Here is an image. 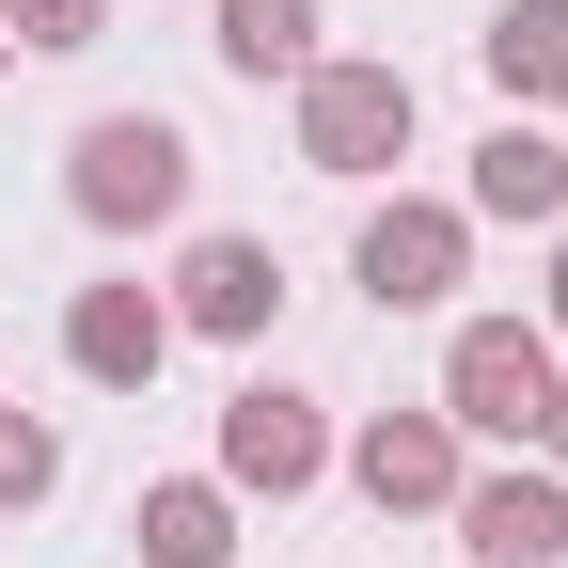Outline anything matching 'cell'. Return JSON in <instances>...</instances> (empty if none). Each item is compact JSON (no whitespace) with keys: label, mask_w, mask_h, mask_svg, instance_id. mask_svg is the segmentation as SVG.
I'll use <instances>...</instances> for the list:
<instances>
[{"label":"cell","mask_w":568,"mask_h":568,"mask_svg":"<svg viewBox=\"0 0 568 568\" xmlns=\"http://www.w3.org/2000/svg\"><path fill=\"white\" fill-rule=\"evenodd\" d=\"M190 126L174 111H95L80 142H63V205H80L95 237H174L190 222Z\"/></svg>","instance_id":"6da1fadb"},{"label":"cell","mask_w":568,"mask_h":568,"mask_svg":"<svg viewBox=\"0 0 568 568\" xmlns=\"http://www.w3.org/2000/svg\"><path fill=\"white\" fill-rule=\"evenodd\" d=\"M410 126H426L410 63H379V48H316V80H301V174L379 190V174L410 159Z\"/></svg>","instance_id":"7a4b0ae2"},{"label":"cell","mask_w":568,"mask_h":568,"mask_svg":"<svg viewBox=\"0 0 568 568\" xmlns=\"http://www.w3.org/2000/svg\"><path fill=\"white\" fill-rule=\"evenodd\" d=\"M552 364H568V347H552L537 316H458V332H443V395H426V410H443L474 458H489V443L521 458V443H537V395H552Z\"/></svg>","instance_id":"3957f363"},{"label":"cell","mask_w":568,"mask_h":568,"mask_svg":"<svg viewBox=\"0 0 568 568\" xmlns=\"http://www.w3.org/2000/svg\"><path fill=\"white\" fill-rule=\"evenodd\" d=\"M347 284H364L379 316H443L458 284H474V222H458V190H379L364 237H347Z\"/></svg>","instance_id":"277c9868"},{"label":"cell","mask_w":568,"mask_h":568,"mask_svg":"<svg viewBox=\"0 0 568 568\" xmlns=\"http://www.w3.org/2000/svg\"><path fill=\"white\" fill-rule=\"evenodd\" d=\"M237 489V506H301V489L332 474V395H301V379H237L222 395V458H205Z\"/></svg>","instance_id":"5b68a950"},{"label":"cell","mask_w":568,"mask_h":568,"mask_svg":"<svg viewBox=\"0 0 568 568\" xmlns=\"http://www.w3.org/2000/svg\"><path fill=\"white\" fill-rule=\"evenodd\" d=\"M443 521H458L474 568H568V474L552 458H474Z\"/></svg>","instance_id":"8992f818"},{"label":"cell","mask_w":568,"mask_h":568,"mask_svg":"<svg viewBox=\"0 0 568 568\" xmlns=\"http://www.w3.org/2000/svg\"><path fill=\"white\" fill-rule=\"evenodd\" d=\"M332 458H347V489H364L379 521H443V506H458V474H474V443H458L443 410H364Z\"/></svg>","instance_id":"52a82bcc"},{"label":"cell","mask_w":568,"mask_h":568,"mask_svg":"<svg viewBox=\"0 0 568 568\" xmlns=\"http://www.w3.org/2000/svg\"><path fill=\"white\" fill-rule=\"evenodd\" d=\"M174 301H159V284H142V268H111V284H80V301H63V364H80L95 395H159V364H174Z\"/></svg>","instance_id":"ba28073f"},{"label":"cell","mask_w":568,"mask_h":568,"mask_svg":"<svg viewBox=\"0 0 568 568\" xmlns=\"http://www.w3.org/2000/svg\"><path fill=\"white\" fill-rule=\"evenodd\" d=\"M159 301H174V332H205V347H253V332L284 316V253H268V237H190Z\"/></svg>","instance_id":"9c48e42d"},{"label":"cell","mask_w":568,"mask_h":568,"mask_svg":"<svg viewBox=\"0 0 568 568\" xmlns=\"http://www.w3.org/2000/svg\"><path fill=\"white\" fill-rule=\"evenodd\" d=\"M458 222H521V237H552L568 222V142L537 126V111H506L474 142V174H458Z\"/></svg>","instance_id":"30bf717a"},{"label":"cell","mask_w":568,"mask_h":568,"mask_svg":"<svg viewBox=\"0 0 568 568\" xmlns=\"http://www.w3.org/2000/svg\"><path fill=\"white\" fill-rule=\"evenodd\" d=\"M205 48H222V80L301 95V80H316V48H332V17H316V0H205Z\"/></svg>","instance_id":"8fae6325"},{"label":"cell","mask_w":568,"mask_h":568,"mask_svg":"<svg viewBox=\"0 0 568 568\" xmlns=\"http://www.w3.org/2000/svg\"><path fill=\"white\" fill-rule=\"evenodd\" d=\"M126 537H142V568H237V489L222 474H159L126 506Z\"/></svg>","instance_id":"7c38bea8"},{"label":"cell","mask_w":568,"mask_h":568,"mask_svg":"<svg viewBox=\"0 0 568 568\" xmlns=\"http://www.w3.org/2000/svg\"><path fill=\"white\" fill-rule=\"evenodd\" d=\"M474 63H489V95H506V111H568V0H489Z\"/></svg>","instance_id":"4fadbf2b"},{"label":"cell","mask_w":568,"mask_h":568,"mask_svg":"<svg viewBox=\"0 0 568 568\" xmlns=\"http://www.w3.org/2000/svg\"><path fill=\"white\" fill-rule=\"evenodd\" d=\"M48 489H63V426L48 410H0V521H32Z\"/></svg>","instance_id":"5bb4252c"},{"label":"cell","mask_w":568,"mask_h":568,"mask_svg":"<svg viewBox=\"0 0 568 568\" xmlns=\"http://www.w3.org/2000/svg\"><path fill=\"white\" fill-rule=\"evenodd\" d=\"M111 32V0H0V48H32V63H80Z\"/></svg>","instance_id":"9a60e30c"},{"label":"cell","mask_w":568,"mask_h":568,"mask_svg":"<svg viewBox=\"0 0 568 568\" xmlns=\"http://www.w3.org/2000/svg\"><path fill=\"white\" fill-rule=\"evenodd\" d=\"M521 458H552V474H568V364H552V395H537V443H521Z\"/></svg>","instance_id":"2e32d148"},{"label":"cell","mask_w":568,"mask_h":568,"mask_svg":"<svg viewBox=\"0 0 568 568\" xmlns=\"http://www.w3.org/2000/svg\"><path fill=\"white\" fill-rule=\"evenodd\" d=\"M537 332L568 347V222H552V268H537Z\"/></svg>","instance_id":"e0dca14e"},{"label":"cell","mask_w":568,"mask_h":568,"mask_svg":"<svg viewBox=\"0 0 568 568\" xmlns=\"http://www.w3.org/2000/svg\"><path fill=\"white\" fill-rule=\"evenodd\" d=\"M0 80H17V48H0Z\"/></svg>","instance_id":"ac0fdd59"}]
</instances>
